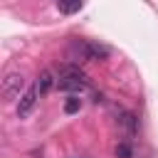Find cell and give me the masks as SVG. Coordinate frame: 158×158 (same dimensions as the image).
<instances>
[{
	"label": "cell",
	"mask_w": 158,
	"mask_h": 158,
	"mask_svg": "<svg viewBox=\"0 0 158 158\" xmlns=\"http://www.w3.org/2000/svg\"><path fill=\"white\" fill-rule=\"evenodd\" d=\"M57 89L59 91H69L72 96H79L81 91L89 89V77L77 64H64L59 69V77H57Z\"/></svg>",
	"instance_id": "1"
},
{
	"label": "cell",
	"mask_w": 158,
	"mask_h": 158,
	"mask_svg": "<svg viewBox=\"0 0 158 158\" xmlns=\"http://www.w3.org/2000/svg\"><path fill=\"white\" fill-rule=\"evenodd\" d=\"M22 86H25V77H22L20 72H10V74H5V79H2V99L10 101V99L20 96Z\"/></svg>",
	"instance_id": "2"
},
{
	"label": "cell",
	"mask_w": 158,
	"mask_h": 158,
	"mask_svg": "<svg viewBox=\"0 0 158 158\" xmlns=\"http://www.w3.org/2000/svg\"><path fill=\"white\" fill-rule=\"evenodd\" d=\"M67 59L69 64H81V62H89V40H72L69 47H67Z\"/></svg>",
	"instance_id": "3"
},
{
	"label": "cell",
	"mask_w": 158,
	"mask_h": 158,
	"mask_svg": "<svg viewBox=\"0 0 158 158\" xmlns=\"http://www.w3.org/2000/svg\"><path fill=\"white\" fill-rule=\"evenodd\" d=\"M37 96H40L37 86L25 89V94L20 96V104H17V116H20V118H27V116L32 114V109H35V104H37Z\"/></svg>",
	"instance_id": "4"
},
{
	"label": "cell",
	"mask_w": 158,
	"mask_h": 158,
	"mask_svg": "<svg viewBox=\"0 0 158 158\" xmlns=\"http://www.w3.org/2000/svg\"><path fill=\"white\" fill-rule=\"evenodd\" d=\"M111 57V47L104 44V42H96V40H89V59L91 62H104Z\"/></svg>",
	"instance_id": "5"
},
{
	"label": "cell",
	"mask_w": 158,
	"mask_h": 158,
	"mask_svg": "<svg viewBox=\"0 0 158 158\" xmlns=\"http://www.w3.org/2000/svg\"><path fill=\"white\" fill-rule=\"evenodd\" d=\"M35 86H37V91H40V96H42V94H47L52 86H57V79H54V74H52L49 69H44V72H40Z\"/></svg>",
	"instance_id": "6"
},
{
	"label": "cell",
	"mask_w": 158,
	"mask_h": 158,
	"mask_svg": "<svg viewBox=\"0 0 158 158\" xmlns=\"http://www.w3.org/2000/svg\"><path fill=\"white\" fill-rule=\"evenodd\" d=\"M116 116H118V123H121L128 133H136V131H138V118H136V114L118 109V111H116Z\"/></svg>",
	"instance_id": "7"
},
{
	"label": "cell",
	"mask_w": 158,
	"mask_h": 158,
	"mask_svg": "<svg viewBox=\"0 0 158 158\" xmlns=\"http://www.w3.org/2000/svg\"><path fill=\"white\" fill-rule=\"evenodd\" d=\"M57 10L64 12V15H72V12H79L81 10V2L79 0L77 2H57Z\"/></svg>",
	"instance_id": "8"
},
{
	"label": "cell",
	"mask_w": 158,
	"mask_h": 158,
	"mask_svg": "<svg viewBox=\"0 0 158 158\" xmlns=\"http://www.w3.org/2000/svg\"><path fill=\"white\" fill-rule=\"evenodd\" d=\"M114 153H116V158H133V148H131V143H126V141H121Z\"/></svg>",
	"instance_id": "9"
},
{
	"label": "cell",
	"mask_w": 158,
	"mask_h": 158,
	"mask_svg": "<svg viewBox=\"0 0 158 158\" xmlns=\"http://www.w3.org/2000/svg\"><path fill=\"white\" fill-rule=\"evenodd\" d=\"M79 109H81V99H79V96H69V99L64 101V111H67V114H77Z\"/></svg>",
	"instance_id": "10"
}]
</instances>
